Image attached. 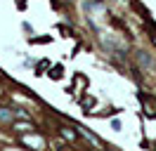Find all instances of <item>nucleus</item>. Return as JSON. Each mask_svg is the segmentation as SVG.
Returning <instances> with one entry per match:
<instances>
[{
  "instance_id": "f257e3e1",
  "label": "nucleus",
  "mask_w": 156,
  "mask_h": 151,
  "mask_svg": "<svg viewBox=\"0 0 156 151\" xmlns=\"http://www.w3.org/2000/svg\"><path fill=\"white\" fill-rule=\"evenodd\" d=\"M10 118H12L10 113H5V109H0V121H10Z\"/></svg>"
}]
</instances>
